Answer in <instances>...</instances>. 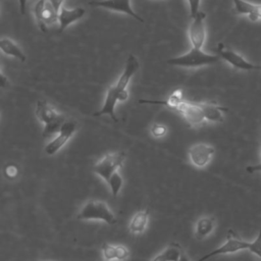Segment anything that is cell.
Segmentation results:
<instances>
[{
  "label": "cell",
  "mask_w": 261,
  "mask_h": 261,
  "mask_svg": "<svg viewBox=\"0 0 261 261\" xmlns=\"http://www.w3.org/2000/svg\"><path fill=\"white\" fill-rule=\"evenodd\" d=\"M36 116L44 124L43 138H48L57 134L65 121L63 114L59 113L52 105L45 100H39L36 104Z\"/></svg>",
  "instance_id": "cell-1"
},
{
  "label": "cell",
  "mask_w": 261,
  "mask_h": 261,
  "mask_svg": "<svg viewBox=\"0 0 261 261\" xmlns=\"http://www.w3.org/2000/svg\"><path fill=\"white\" fill-rule=\"evenodd\" d=\"M220 57L216 54H210L204 52L202 49L192 47L188 52L182 55L168 59L166 62L173 66L184 67V68H197L209 64L218 62Z\"/></svg>",
  "instance_id": "cell-2"
},
{
  "label": "cell",
  "mask_w": 261,
  "mask_h": 261,
  "mask_svg": "<svg viewBox=\"0 0 261 261\" xmlns=\"http://www.w3.org/2000/svg\"><path fill=\"white\" fill-rule=\"evenodd\" d=\"M81 220H102L107 224L116 223L117 219L109 206L104 201L90 200L80 210L76 215Z\"/></svg>",
  "instance_id": "cell-3"
},
{
  "label": "cell",
  "mask_w": 261,
  "mask_h": 261,
  "mask_svg": "<svg viewBox=\"0 0 261 261\" xmlns=\"http://www.w3.org/2000/svg\"><path fill=\"white\" fill-rule=\"evenodd\" d=\"M125 153L122 151L106 154L94 165V172L103 178L106 182L116 174L125 160Z\"/></svg>",
  "instance_id": "cell-4"
},
{
  "label": "cell",
  "mask_w": 261,
  "mask_h": 261,
  "mask_svg": "<svg viewBox=\"0 0 261 261\" xmlns=\"http://www.w3.org/2000/svg\"><path fill=\"white\" fill-rule=\"evenodd\" d=\"M250 245V242H247L240 238V236L234 232L233 230L229 229L227 231L226 240L225 242L218 248L214 249L213 251L207 253L206 255L202 256L197 261H206L212 257L218 256V255H226V254H233L243 250H248Z\"/></svg>",
  "instance_id": "cell-5"
},
{
  "label": "cell",
  "mask_w": 261,
  "mask_h": 261,
  "mask_svg": "<svg viewBox=\"0 0 261 261\" xmlns=\"http://www.w3.org/2000/svg\"><path fill=\"white\" fill-rule=\"evenodd\" d=\"M174 111L180 114L190 126H199L206 121L201 102L186 100L184 98Z\"/></svg>",
  "instance_id": "cell-6"
},
{
  "label": "cell",
  "mask_w": 261,
  "mask_h": 261,
  "mask_svg": "<svg viewBox=\"0 0 261 261\" xmlns=\"http://www.w3.org/2000/svg\"><path fill=\"white\" fill-rule=\"evenodd\" d=\"M128 98V92L127 90L119 91L118 89L115 88L114 85L110 86L107 89L104 104L102 108L95 112V116H101V115H108L113 121H117L116 115H115V106L117 102H124Z\"/></svg>",
  "instance_id": "cell-7"
},
{
  "label": "cell",
  "mask_w": 261,
  "mask_h": 261,
  "mask_svg": "<svg viewBox=\"0 0 261 261\" xmlns=\"http://www.w3.org/2000/svg\"><path fill=\"white\" fill-rule=\"evenodd\" d=\"M216 54L220 59L226 61L232 67L241 70H261V65H257L248 61L241 54L225 47L222 43H219L216 47Z\"/></svg>",
  "instance_id": "cell-8"
},
{
  "label": "cell",
  "mask_w": 261,
  "mask_h": 261,
  "mask_svg": "<svg viewBox=\"0 0 261 261\" xmlns=\"http://www.w3.org/2000/svg\"><path fill=\"white\" fill-rule=\"evenodd\" d=\"M191 18H192V21L188 30L189 39L191 41L192 47L202 49L206 40V24H205L206 13L200 10L195 16Z\"/></svg>",
  "instance_id": "cell-9"
},
{
  "label": "cell",
  "mask_w": 261,
  "mask_h": 261,
  "mask_svg": "<svg viewBox=\"0 0 261 261\" xmlns=\"http://www.w3.org/2000/svg\"><path fill=\"white\" fill-rule=\"evenodd\" d=\"M76 130V123L72 120H65L61 125L57 136L45 146V152L48 155L56 154L73 136Z\"/></svg>",
  "instance_id": "cell-10"
},
{
  "label": "cell",
  "mask_w": 261,
  "mask_h": 261,
  "mask_svg": "<svg viewBox=\"0 0 261 261\" xmlns=\"http://www.w3.org/2000/svg\"><path fill=\"white\" fill-rule=\"evenodd\" d=\"M215 153L214 147L205 143H198L189 149V159L191 163L197 168L206 167Z\"/></svg>",
  "instance_id": "cell-11"
},
{
  "label": "cell",
  "mask_w": 261,
  "mask_h": 261,
  "mask_svg": "<svg viewBox=\"0 0 261 261\" xmlns=\"http://www.w3.org/2000/svg\"><path fill=\"white\" fill-rule=\"evenodd\" d=\"M37 25L42 32H47V24L57 21V13L48 0H38L34 8Z\"/></svg>",
  "instance_id": "cell-12"
},
{
  "label": "cell",
  "mask_w": 261,
  "mask_h": 261,
  "mask_svg": "<svg viewBox=\"0 0 261 261\" xmlns=\"http://www.w3.org/2000/svg\"><path fill=\"white\" fill-rule=\"evenodd\" d=\"M89 4L96 7H102L107 10L121 12L132 16L140 22H144V19L139 14H137L132 8L130 0H94L90 1Z\"/></svg>",
  "instance_id": "cell-13"
},
{
  "label": "cell",
  "mask_w": 261,
  "mask_h": 261,
  "mask_svg": "<svg viewBox=\"0 0 261 261\" xmlns=\"http://www.w3.org/2000/svg\"><path fill=\"white\" fill-rule=\"evenodd\" d=\"M233 11L239 15H247L252 21L261 19V4H255L246 0H232Z\"/></svg>",
  "instance_id": "cell-14"
},
{
  "label": "cell",
  "mask_w": 261,
  "mask_h": 261,
  "mask_svg": "<svg viewBox=\"0 0 261 261\" xmlns=\"http://www.w3.org/2000/svg\"><path fill=\"white\" fill-rule=\"evenodd\" d=\"M86 13V10L83 7H76L68 9L62 6L57 13V21L59 22V32H63L69 24L81 19Z\"/></svg>",
  "instance_id": "cell-15"
},
{
  "label": "cell",
  "mask_w": 261,
  "mask_h": 261,
  "mask_svg": "<svg viewBox=\"0 0 261 261\" xmlns=\"http://www.w3.org/2000/svg\"><path fill=\"white\" fill-rule=\"evenodd\" d=\"M102 255L105 261H124L129 256V251L123 245H111L108 243H103Z\"/></svg>",
  "instance_id": "cell-16"
},
{
  "label": "cell",
  "mask_w": 261,
  "mask_h": 261,
  "mask_svg": "<svg viewBox=\"0 0 261 261\" xmlns=\"http://www.w3.org/2000/svg\"><path fill=\"white\" fill-rule=\"evenodd\" d=\"M201 107L204 112L206 121H210V122H222L224 118L223 113L228 110L226 107L220 106L216 102L201 101Z\"/></svg>",
  "instance_id": "cell-17"
},
{
  "label": "cell",
  "mask_w": 261,
  "mask_h": 261,
  "mask_svg": "<svg viewBox=\"0 0 261 261\" xmlns=\"http://www.w3.org/2000/svg\"><path fill=\"white\" fill-rule=\"evenodd\" d=\"M216 220L213 216H202L195 223V237L203 240L209 237L215 229Z\"/></svg>",
  "instance_id": "cell-18"
},
{
  "label": "cell",
  "mask_w": 261,
  "mask_h": 261,
  "mask_svg": "<svg viewBox=\"0 0 261 261\" xmlns=\"http://www.w3.org/2000/svg\"><path fill=\"white\" fill-rule=\"evenodd\" d=\"M184 99V94L181 89H176L174 90L169 96L168 98H166L165 100H147V99H140L139 103L141 104H153V105H162L165 106L168 109L171 110H175L176 107L178 106V104L182 101Z\"/></svg>",
  "instance_id": "cell-19"
},
{
  "label": "cell",
  "mask_w": 261,
  "mask_h": 261,
  "mask_svg": "<svg viewBox=\"0 0 261 261\" xmlns=\"http://www.w3.org/2000/svg\"><path fill=\"white\" fill-rule=\"evenodd\" d=\"M148 221L149 211L147 209L140 210L137 213H135L134 216L132 217L128 224V230L134 234L143 233L148 225Z\"/></svg>",
  "instance_id": "cell-20"
},
{
  "label": "cell",
  "mask_w": 261,
  "mask_h": 261,
  "mask_svg": "<svg viewBox=\"0 0 261 261\" xmlns=\"http://www.w3.org/2000/svg\"><path fill=\"white\" fill-rule=\"evenodd\" d=\"M0 50L5 55L14 57L19 61H25V55L22 52L21 48L11 39L9 38H1L0 39Z\"/></svg>",
  "instance_id": "cell-21"
},
{
  "label": "cell",
  "mask_w": 261,
  "mask_h": 261,
  "mask_svg": "<svg viewBox=\"0 0 261 261\" xmlns=\"http://www.w3.org/2000/svg\"><path fill=\"white\" fill-rule=\"evenodd\" d=\"M184 251L179 244L170 243L162 252H160L152 261H178Z\"/></svg>",
  "instance_id": "cell-22"
},
{
  "label": "cell",
  "mask_w": 261,
  "mask_h": 261,
  "mask_svg": "<svg viewBox=\"0 0 261 261\" xmlns=\"http://www.w3.org/2000/svg\"><path fill=\"white\" fill-rule=\"evenodd\" d=\"M107 185H108V187L110 188L112 195H113L114 197H116V196L118 195L119 191H120L121 188H122L123 179H122L121 175L117 172L116 174H114V175L109 179V181L107 182Z\"/></svg>",
  "instance_id": "cell-23"
},
{
  "label": "cell",
  "mask_w": 261,
  "mask_h": 261,
  "mask_svg": "<svg viewBox=\"0 0 261 261\" xmlns=\"http://www.w3.org/2000/svg\"><path fill=\"white\" fill-rule=\"evenodd\" d=\"M248 250L261 259V227L256 239L253 242H250Z\"/></svg>",
  "instance_id": "cell-24"
},
{
  "label": "cell",
  "mask_w": 261,
  "mask_h": 261,
  "mask_svg": "<svg viewBox=\"0 0 261 261\" xmlns=\"http://www.w3.org/2000/svg\"><path fill=\"white\" fill-rule=\"evenodd\" d=\"M150 133L154 138H157V139L163 138L167 134V127L161 123H154L151 126Z\"/></svg>",
  "instance_id": "cell-25"
},
{
  "label": "cell",
  "mask_w": 261,
  "mask_h": 261,
  "mask_svg": "<svg viewBox=\"0 0 261 261\" xmlns=\"http://www.w3.org/2000/svg\"><path fill=\"white\" fill-rule=\"evenodd\" d=\"M19 169L14 164H8L4 168V174L8 179H14L18 175Z\"/></svg>",
  "instance_id": "cell-26"
},
{
  "label": "cell",
  "mask_w": 261,
  "mask_h": 261,
  "mask_svg": "<svg viewBox=\"0 0 261 261\" xmlns=\"http://www.w3.org/2000/svg\"><path fill=\"white\" fill-rule=\"evenodd\" d=\"M190 7V16H195L200 11V3L201 0H188Z\"/></svg>",
  "instance_id": "cell-27"
},
{
  "label": "cell",
  "mask_w": 261,
  "mask_h": 261,
  "mask_svg": "<svg viewBox=\"0 0 261 261\" xmlns=\"http://www.w3.org/2000/svg\"><path fill=\"white\" fill-rule=\"evenodd\" d=\"M49 3L52 5V7L54 8V10L56 11V13L59 12L60 8L62 7V3H63V0H48Z\"/></svg>",
  "instance_id": "cell-28"
},
{
  "label": "cell",
  "mask_w": 261,
  "mask_h": 261,
  "mask_svg": "<svg viewBox=\"0 0 261 261\" xmlns=\"http://www.w3.org/2000/svg\"><path fill=\"white\" fill-rule=\"evenodd\" d=\"M246 170L250 173H253L256 171H261V163L256 164V165H249V166H247Z\"/></svg>",
  "instance_id": "cell-29"
},
{
  "label": "cell",
  "mask_w": 261,
  "mask_h": 261,
  "mask_svg": "<svg viewBox=\"0 0 261 261\" xmlns=\"http://www.w3.org/2000/svg\"><path fill=\"white\" fill-rule=\"evenodd\" d=\"M28 0H18V6H19V12L21 15H24L25 8H27Z\"/></svg>",
  "instance_id": "cell-30"
},
{
  "label": "cell",
  "mask_w": 261,
  "mask_h": 261,
  "mask_svg": "<svg viewBox=\"0 0 261 261\" xmlns=\"http://www.w3.org/2000/svg\"><path fill=\"white\" fill-rule=\"evenodd\" d=\"M8 85V80L0 70V88H5Z\"/></svg>",
  "instance_id": "cell-31"
},
{
  "label": "cell",
  "mask_w": 261,
  "mask_h": 261,
  "mask_svg": "<svg viewBox=\"0 0 261 261\" xmlns=\"http://www.w3.org/2000/svg\"><path fill=\"white\" fill-rule=\"evenodd\" d=\"M178 261H190V260H189V258L186 256V254L182 253V255L180 256V258H179Z\"/></svg>",
  "instance_id": "cell-32"
}]
</instances>
